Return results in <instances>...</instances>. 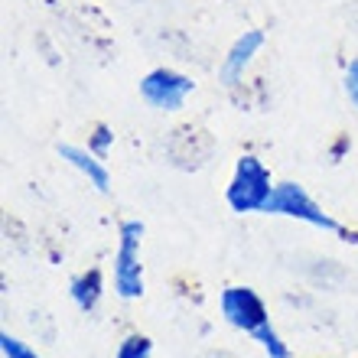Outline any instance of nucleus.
<instances>
[{"label":"nucleus","mask_w":358,"mask_h":358,"mask_svg":"<svg viewBox=\"0 0 358 358\" xmlns=\"http://www.w3.org/2000/svg\"><path fill=\"white\" fill-rule=\"evenodd\" d=\"M141 222L121 225V248L114 257V290L121 300H141L143 296V264H141Z\"/></svg>","instance_id":"nucleus-3"},{"label":"nucleus","mask_w":358,"mask_h":358,"mask_svg":"<svg viewBox=\"0 0 358 358\" xmlns=\"http://www.w3.org/2000/svg\"><path fill=\"white\" fill-rule=\"evenodd\" d=\"M345 94H349V101L358 108V59H352L349 69H345Z\"/></svg>","instance_id":"nucleus-13"},{"label":"nucleus","mask_w":358,"mask_h":358,"mask_svg":"<svg viewBox=\"0 0 358 358\" xmlns=\"http://www.w3.org/2000/svg\"><path fill=\"white\" fill-rule=\"evenodd\" d=\"M59 157H62L69 166H76L98 192H108V189H111V173H108V166L101 163L98 153L85 150V147H76V143H59Z\"/></svg>","instance_id":"nucleus-7"},{"label":"nucleus","mask_w":358,"mask_h":358,"mask_svg":"<svg viewBox=\"0 0 358 358\" xmlns=\"http://www.w3.org/2000/svg\"><path fill=\"white\" fill-rule=\"evenodd\" d=\"M150 355H153V342L147 336H127L114 358H150Z\"/></svg>","instance_id":"nucleus-10"},{"label":"nucleus","mask_w":358,"mask_h":358,"mask_svg":"<svg viewBox=\"0 0 358 358\" xmlns=\"http://www.w3.org/2000/svg\"><path fill=\"white\" fill-rule=\"evenodd\" d=\"M271 192H273L271 170L257 157L245 153L235 163V176H231V182L225 189V199H228V206H231V212H238V215H245V212H264Z\"/></svg>","instance_id":"nucleus-2"},{"label":"nucleus","mask_w":358,"mask_h":358,"mask_svg":"<svg viewBox=\"0 0 358 358\" xmlns=\"http://www.w3.org/2000/svg\"><path fill=\"white\" fill-rule=\"evenodd\" d=\"M111 143H114V134H111V127H104V124H98L94 127V134H92V141H88V150L92 153H98V157H108V150H111Z\"/></svg>","instance_id":"nucleus-11"},{"label":"nucleus","mask_w":358,"mask_h":358,"mask_svg":"<svg viewBox=\"0 0 358 358\" xmlns=\"http://www.w3.org/2000/svg\"><path fill=\"white\" fill-rule=\"evenodd\" d=\"M69 293H72V300L82 313H92L98 303H101V293H104V283H101V271L92 267V271L78 273L76 280L69 283Z\"/></svg>","instance_id":"nucleus-8"},{"label":"nucleus","mask_w":358,"mask_h":358,"mask_svg":"<svg viewBox=\"0 0 358 358\" xmlns=\"http://www.w3.org/2000/svg\"><path fill=\"white\" fill-rule=\"evenodd\" d=\"M0 352H3V358H39L33 349H27L20 339H13L10 332H3L0 336Z\"/></svg>","instance_id":"nucleus-12"},{"label":"nucleus","mask_w":358,"mask_h":358,"mask_svg":"<svg viewBox=\"0 0 358 358\" xmlns=\"http://www.w3.org/2000/svg\"><path fill=\"white\" fill-rule=\"evenodd\" d=\"M261 46H264V29H245V33L231 43L225 62H222V72H218L228 88H235L238 82L245 78L248 66L255 62V56L261 52Z\"/></svg>","instance_id":"nucleus-6"},{"label":"nucleus","mask_w":358,"mask_h":358,"mask_svg":"<svg viewBox=\"0 0 358 358\" xmlns=\"http://www.w3.org/2000/svg\"><path fill=\"white\" fill-rule=\"evenodd\" d=\"M222 316H225L235 329L241 332H251L261 329L264 322H271V313H267L264 300L257 296V290L251 287H228L222 293Z\"/></svg>","instance_id":"nucleus-5"},{"label":"nucleus","mask_w":358,"mask_h":358,"mask_svg":"<svg viewBox=\"0 0 358 358\" xmlns=\"http://www.w3.org/2000/svg\"><path fill=\"white\" fill-rule=\"evenodd\" d=\"M264 215H287V218H296V222H306L313 228H322V231H336L345 241L349 238L355 241V235H349L329 212H322V206H316V199L300 182H280V186H273L271 199H267V206H264Z\"/></svg>","instance_id":"nucleus-1"},{"label":"nucleus","mask_w":358,"mask_h":358,"mask_svg":"<svg viewBox=\"0 0 358 358\" xmlns=\"http://www.w3.org/2000/svg\"><path fill=\"white\" fill-rule=\"evenodd\" d=\"M251 339L264 349L267 358H290V349H287V342L280 339V332L273 329V322H264L261 329L251 332Z\"/></svg>","instance_id":"nucleus-9"},{"label":"nucleus","mask_w":358,"mask_h":358,"mask_svg":"<svg viewBox=\"0 0 358 358\" xmlns=\"http://www.w3.org/2000/svg\"><path fill=\"white\" fill-rule=\"evenodd\" d=\"M196 82L176 69H153L141 78V98L157 111H179L192 94Z\"/></svg>","instance_id":"nucleus-4"}]
</instances>
